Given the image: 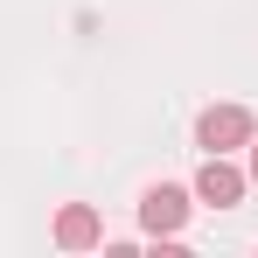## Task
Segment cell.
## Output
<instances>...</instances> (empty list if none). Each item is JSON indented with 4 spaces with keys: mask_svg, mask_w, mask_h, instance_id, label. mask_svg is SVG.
<instances>
[{
    "mask_svg": "<svg viewBox=\"0 0 258 258\" xmlns=\"http://www.w3.org/2000/svg\"><path fill=\"white\" fill-rule=\"evenodd\" d=\"M251 112L244 105H210L203 119H196V147L203 154H237V147H251Z\"/></svg>",
    "mask_w": 258,
    "mask_h": 258,
    "instance_id": "1",
    "label": "cell"
},
{
    "mask_svg": "<svg viewBox=\"0 0 258 258\" xmlns=\"http://www.w3.org/2000/svg\"><path fill=\"white\" fill-rule=\"evenodd\" d=\"M244 181H251V174L237 168L230 154H210V161L196 168V203H210V210H237V203H244Z\"/></svg>",
    "mask_w": 258,
    "mask_h": 258,
    "instance_id": "2",
    "label": "cell"
},
{
    "mask_svg": "<svg viewBox=\"0 0 258 258\" xmlns=\"http://www.w3.org/2000/svg\"><path fill=\"white\" fill-rule=\"evenodd\" d=\"M188 223V188H174V181H154L147 196H140V230H154V237H174Z\"/></svg>",
    "mask_w": 258,
    "mask_h": 258,
    "instance_id": "3",
    "label": "cell"
},
{
    "mask_svg": "<svg viewBox=\"0 0 258 258\" xmlns=\"http://www.w3.org/2000/svg\"><path fill=\"white\" fill-rule=\"evenodd\" d=\"M56 244H63V251H91V244H105L98 210H91V203H70V210L56 216Z\"/></svg>",
    "mask_w": 258,
    "mask_h": 258,
    "instance_id": "4",
    "label": "cell"
},
{
    "mask_svg": "<svg viewBox=\"0 0 258 258\" xmlns=\"http://www.w3.org/2000/svg\"><path fill=\"white\" fill-rule=\"evenodd\" d=\"M244 174H251V181H258V140H251V168H244Z\"/></svg>",
    "mask_w": 258,
    "mask_h": 258,
    "instance_id": "5",
    "label": "cell"
}]
</instances>
